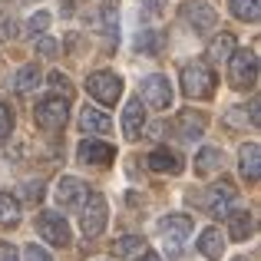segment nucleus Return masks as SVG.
I'll return each instance as SVG.
<instances>
[{
	"mask_svg": "<svg viewBox=\"0 0 261 261\" xmlns=\"http://www.w3.org/2000/svg\"><path fill=\"white\" fill-rule=\"evenodd\" d=\"M182 89L189 99H208L215 93V73H212L208 63H189L182 70Z\"/></svg>",
	"mask_w": 261,
	"mask_h": 261,
	"instance_id": "nucleus-1",
	"label": "nucleus"
},
{
	"mask_svg": "<svg viewBox=\"0 0 261 261\" xmlns=\"http://www.w3.org/2000/svg\"><path fill=\"white\" fill-rule=\"evenodd\" d=\"M228 80L235 89H251L258 86V53L251 50H235L228 57Z\"/></svg>",
	"mask_w": 261,
	"mask_h": 261,
	"instance_id": "nucleus-2",
	"label": "nucleus"
},
{
	"mask_svg": "<svg viewBox=\"0 0 261 261\" xmlns=\"http://www.w3.org/2000/svg\"><path fill=\"white\" fill-rule=\"evenodd\" d=\"M80 228H83V235L86 238H99L102 235V228H106V222H109V205H106V198L99 195V192H93V195H86V202L80 205Z\"/></svg>",
	"mask_w": 261,
	"mask_h": 261,
	"instance_id": "nucleus-3",
	"label": "nucleus"
},
{
	"mask_svg": "<svg viewBox=\"0 0 261 261\" xmlns=\"http://www.w3.org/2000/svg\"><path fill=\"white\" fill-rule=\"evenodd\" d=\"M178 17H182L195 33H202V37L218 27V13H215V7H212L208 0H185V4L178 7Z\"/></svg>",
	"mask_w": 261,
	"mask_h": 261,
	"instance_id": "nucleus-4",
	"label": "nucleus"
},
{
	"mask_svg": "<svg viewBox=\"0 0 261 261\" xmlns=\"http://www.w3.org/2000/svg\"><path fill=\"white\" fill-rule=\"evenodd\" d=\"M33 119H37L40 129L57 133V129H63L66 122H70V102L60 99V96H50V99H43L37 109H33Z\"/></svg>",
	"mask_w": 261,
	"mask_h": 261,
	"instance_id": "nucleus-5",
	"label": "nucleus"
},
{
	"mask_svg": "<svg viewBox=\"0 0 261 261\" xmlns=\"http://www.w3.org/2000/svg\"><path fill=\"white\" fill-rule=\"evenodd\" d=\"M86 89H89L93 99L113 106V102L122 96V76L119 73H109V70H99V73H93V76L86 80Z\"/></svg>",
	"mask_w": 261,
	"mask_h": 261,
	"instance_id": "nucleus-6",
	"label": "nucleus"
},
{
	"mask_svg": "<svg viewBox=\"0 0 261 261\" xmlns=\"http://www.w3.org/2000/svg\"><path fill=\"white\" fill-rule=\"evenodd\" d=\"M235 198H238V189L228 182V178H222V182L212 185L208 195H205V212L215 215V218H225L231 212V205H235Z\"/></svg>",
	"mask_w": 261,
	"mask_h": 261,
	"instance_id": "nucleus-7",
	"label": "nucleus"
},
{
	"mask_svg": "<svg viewBox=\"0 0 261 261\" xmlns=\"http://www.w3.org/2000/svg\"><path fill=\"white\" fill-rule=\"evenodd\" d=\"M37 228H40V238H46V242L57 245V248H66V245H70V225H66V218L60 215V212H43V215L37 218Z\"/></svg>",
	"mask_w": 261,
	"mask_h": 261,
	"instance_id": "nucleus-8",
	"label": "nucleus"
},
{
	"mask_svg": "<svg viewBox=\"0 0 261 261\" xmlns=\"http://www.w3.org/2000/svg\"><path fill=\"white\" fill-rule=\"evenodd\" d=\"M139 96H142V106H152V109L172 106V86H169L166 76H146Z\"/></svg>",
	"mask_w": 261,
	"mask_h": 261,
	"instance_id": "nucleus-9",
	"label": "nucleus"
},
{
	"mask_svg": "<svg viewBox=\"0 0 261 261\" xmlns=\"http://www.w3.org/2000/svg\"><path fill=\"white\" fill-rule=\"evenodd\" d=\"M86 182H80L76 175H66V178H60V185H57V205L60 208H80V205L86 202Z\"/></svg>",
	"mask_w": 261,
	"mask_h": 261,
	"instance_id": "nucleus-10",
	"label": "nucleus"
},
{
	"mask_svg": "<svg viewBox=\"0 0 261 261\" xmlns=\"http://www.w3.org/2000/svg\"><path fill=\"white\" fill-rule=\"evenodd\" d=\"M142 129H146V106H142V99L136 96V99H129L126 109H122V136H126L129 142H136L142 136Z\"/></svg>",
	"mask_w": 261,
	"mask_h": 261,
	"instance_id": "nucleus-11",
	"label": "nucleus"
},
{
	"mask_svg": "<svg viewBox=\"0 0 261 261\" xmlns=\"http://www.w3.org/2000/svg\"><path fill=\"white\" fill-rule=\"evenodd\" d=\"M146 162H149V169H152V172H159V175H178V172L185 169L182 155H178L175 149H169V146H159V149H152Z\"/></svg>",
	"mask_w": 261,
	"mask_h": 261,
	"instance_id": "nucleus-12",
	"label": "nucleus"
},
{
	"mask_svg": "<svg viewBox=\"0 0 261 261\" xmlns=\"http://www.w3.org/2000/svg\"><path fill=\"white\" fill-rule=\"evenodd\" d=\"M76 152H80V162H89V166H109L116 159V149L102 139H83Z\"/></svg>",
	"mask_w": 261,
	"mask_h": 261,
	"instance_id": "nucleus-13",
	"label": "nucleus"
},
{
	"mask_svg": "<svg viewBox=\"0 0 261 261\" xmlns=\"http://www.w3.org/2000/svg\"><path fill=\"white\" fill-rule=\"evenodd\" d=\"M238 169H242L245 182H261V146L258 142H245L238 152Z\"/></svg>",
	"mask_w": 261,
	"mask_h": 261,
	"instance_id": "nucleus-14",
	"label": "nucleus"
},
{
	"mask_svg": "<svg viewBox=\"0 0 261 261\" xmlns=\"http://www.w3.org/2000/svg\"><path fill=\"white\" fill-rule=\"evenodd\" d=\"M175 133L182 136V139H202L205 136V116L195 113V109H182V113L175 116Z\"/></svg>",
	"mask_w": 261,
	"mask_h": 261,
	"instance_id": "nucleus-15",
	"label": "nucleus"
},
{
	"mask_svg": "<svg viewBox=\"0 0 261 261\" xmlns=\"http://www.w3.org/2000/svg\"><path fill=\"white\" fill-rule=\"evenodd\" d=\"M255 235V215L248 208H231L228 212V238L231 242H245Z\"/></svg>",
	"mask_w": 261,
	"mask_h": 261,
	"instance_id": "nucleus-16",
	"label": "nucleus"
},
{
	"mask_svg": "<svg viewBox=\"0 0 261 261\" xmlns=\"http://www.w3.org/2000/svg\"><path fill=\"white\" fill-rule=\"evenodd\" d=\"M162 231H166V238H172V242H185V238H192V215H185V212L166 215V218H162Z\"/></svg>",
	"mask_w": 261,
	"mask_h": 261,
	"instance_id": "nucleus-17",
	"label": "nucleus"
},
{
	"mask_svg": "<svg viewBox=\"0 0 261 261\" xmlns=\"http://www.w3.org/2000/svg\"><path fill=\"white\" fill-rule=\"evenodd\" d=\"M198 251H202L208 261H218L225 255V235L218 228H205L202 238H198Z\"/></svg>",
	"mask_w": 261,
	"mask_h": 261,
	"instance_id": "nucleus-18",
	"label": "nucleus"
},
{
	"mask_svg": "<svg viewBox=\"0 0 261 261\" xmlns=\"http://www.w3.org/2000/svg\"><path fill=\"white\" fill-rule=\"evenodd\" d=\"M235 50H238L235 33H218V37L208 43V60H212V63H228V57Z\"/></svg>",
	"mask_w": 261,
	"mask_h": 261,
	"instance_id": "nucleus-19",
	"label": "nucleus"
},
{
	"mask_svg": "<svg viewBox=\"0 0 261 261\" xmlns=\"http://www.w3.org/2000/svg\"><path fill=\"white\" fill-rule=\"evenodd\" d=\"M80 126H83V133H89V136H106V133H113V119H109V116H102L99 109H83Z\"/></svg>",
	"mask_w": 261,
	"mask_h": 261,
	"instance_id": "nucleus-20",
	"label": "nucleus"
},
{
	"mask_svg": "<svg viewBox=\"0 0 261 261\" xmlns=\"http://www.w3.org/2000/svg\"><path fill=\"white\" fill-rule=\"evenodd\" d=\"M222 169V149L218 146H205L202 152H198V159H195V172L198 175H212V172H218Z\"/></svg>",
	"mask_w": 261,
	"mask_h": 261,
	"instance_id": "nucleus-21",
	"label": "nucleus"
},
{
	"mask_svg": "<svg viewBox=\"0 0 261 261\" xmlns=\"http://www.w3.org/2000/svg\"><path fill=\"white\" fill-rule=\"evenodd\" d=\"M40 83H43V80H40V66L27 63L23 70L17 73V83H13V86H17V93H20V96H30V93H33V89H37Z\"/></svg>",
	"mask_w": 261,
	"mask_h": 261,
	"instance_id": "nucleus-22",
	"label": "nucleus"
},
{
	"mask_svg": "<svg viewBox=\"0 0 261 261\" xmlns=\"http://www.w3.org/2000/svg\"><path fill=\"white\" fill-rule=\"evenodd\" d=\"M231 17H235V20H248V23H258L261 0H231Z\"/></svg>",
	"mask_w": 261,
	"mask_h": 261,
	"instance_id": "nucleus-23",
	"label": "nucleus"
},
{
	"mask_svg": "<svg viewBox=\"0 0 261 261\" xmlns=\"http://www.w3.org/2000/svg\"><path fill=\"white\" fill-rule=\"evenodd\" d=\"M17 222H20V202L13 195H7V192H0V225L13 228Z\"/></svg>",
	"mask_w": 261,
	"mask_h": 261,
	"instance_id": "nucleus-24",
	"label": "nucleus"
},
{
	"mask_svg": "<svg viewBox=\"0 0 261 261\" xmlns=\"http://www.w3.org/2000/svg\"><path fill=\"white\" fill-rule=\"evenodd\" d=\"M46 83H50V89H53V93L60 96V99H66V102L73 99V86H70V76H66V73L53 70L50 76H46Z\"/></svg>",
	"mask_w": 261,
	"mask_h": 261,
	"instance_id": "nucleus-25",
	"label": "nucleus"
},
{
	"mask_svg": "<svg viewBox=\"0 0 261 261\" xmlns=\"http://www.w3.org/2000/svg\"><path fill=\"white\" fill-rule=\"evenodd\" d=\"M142 248V238L139 235H122L119 242H113V258H129Z\"/></svg>",
	"mask_w": 261,
	"mask_h": 261,
	"instance_id": "nucleus-26",
	"label": "nucleus"
},
{
	"mask_svg": "<svg viewBox=\"0 0 261 261\" xmlns=\"http://www.w3.org/2000/svg\"><path fill=\"white\" fill-rule=\"evenodd\" d=\"M136 50H139V53H159L162 50V37L152 33V30L139 33V37H136Z\"/></svg>",
	"mask_w": 261,
	"mask_h": 261,
	"instance_id": "nucleus-27",
	"label": "nucleus"
},
{
	"mask_svg": "<svg viewBox=\"0 0 261 261\" xmlns=\"http://www.w3.org/2000/svg\"><path fill=\"white\" fill-rule=\"evenodd\" d=\"M46 27H50V13L46 10H37L30 20H27V33H30V37H43Z\"/></svg>",
	"mask_w": 261,
	"mask_h": 261,
	"instance_id": "nucleus-28",
	"label": "nucleus"
},
{
	"mask_svg": "<svg viewBox=\"0 0 261 261\" xmlns=\"http://www.w3.org/2000/svg\"><path fill=\"white\" fill-rule=\"evenodd\" d=\"M10 133H13V109L0 99V142L10 139Z\"/></svg>",
	"mask_w": 261,
	"mask_h": 261,
	"instance_id": "nucleus-29",
	"label": "nucleus"
},
{
	"mask_svg": "<svg viewBox=\"0 0 261 261\" xmlns=\"http://www.w3.org/2000/svg\"><path fill=\"white\" fill-rule=\"evenodd\" d=\"M23 261H53V258H50V251L40 248V245H27V248H23Z\"/></svg>",
	"mask_w": 261,
	"mask_h": 261,
	"instance_id": "nucleus-30",
	"label": "nucleus"
},
{
	"mask_svg": "<svg viewBox=\"0 0 261 261\" xmlns=\"http://www.w3.org/2000/svg\"><path fill=\"white\" fill-rule=\"evenodd\" d=\"M37 50L43 53V57H57V50H60V43L53 37H40V43H37Z\"/></svg>",
	"mask_w": 261,
	"mask_h": 261,
	"instance_id": "nucleus-31",
	"label": "nucleus"
},
{
	"mask_svg": "<svg viewBox=\"0 0 261 261\" xmlns=\"http://www.w3.org/2000/svg\"><path fill=\"white\" fill-rule=\"evenodd\" d=\"M0 261H20L17 248H13L10 242H0Z\"/></svg>",
	"mask_w": 261,
	"mask_h": 261,
	"instance_id": "nucleus-32",
	"label": "nucleus"
},
{
	"mask_svg": "<svg viewBox=\"0 0 261 261\" xmlns=\"http://www.w3.org/2000/svg\"><path fill=\"white\" fill-rule=\"evenodd\" d=\"M248 119H251V126H261V102L258 99L248 102Z\"/></svg>",
	"mask_w": 261,
	"mask_h": 261,
	"instance_id": "nucleus-33",
	"label": "nucleus"
},
{
	"mask_svg": "<svg viewBox=\"0 0 261 261\" xmlns=\"http://www.w3.org/2000/svg\"><path fill=\"white\" fill-rule=\"evenodd\" d=\"M27 198H33V202H37V198H43V185H40V182H27Z\"/></svg>",
	"mask_w": 261,
	"mask_h": 261,
	"instance_id": "nucleus-34",
	"label": "nucleus"
},
{
	"mask_svg": "<svg viewBox=\"0 0 261 261\" xmlns=\"http://www.w3.org/2000/svg\"><path fill=\"white\" fill-rule=\"evenodd\" d=\"M0 37H4V40H13V37H17V30H13V20H10V17L0 23Z\"/></svg>",
	"mask_w": 261,
	"mask_h": 261,
	"instance_id": "nucleus-35",
	"label": "nucleus"
},
{
	"mask_svg": "<svg viewBox=\"0 0 261 261\" xmlns=\"http://www.w3.org/2000/svg\"><path fill=\"white\" fill-rule=\"evenodd\" d=\"M225 122L228 126H235V122H245V106H238V109H231L228 116H225Z\"/></svg>",
	"mask_w": 261,
	"mask_h": 261,
	"instance_id": "nucleus-36",
	"label": "nucleus"
},
{
	"mask_svg": "<svg viewBox=\"0 0 261 261\" xmlns=\"http://www.w3.org/2000/svg\"><path fill=\"white\" fill-rule=\"evenodd\" d=\"M142 7H146L149 13H162L166 10V0H142Z\"/></svg>",
	"mask_w": 261,
	"mask_h": 261,
	"instance_id": "nucleus-37",
	"label": "nucleus"
},
{
	"mask_svg": "<svg viewBox=\"0 0 261 261\" xmlns=\"http://www.w3.org/2000/svg\"><path fill=\"white\" fill-rule=\"evenodd\" d=\"M139 261H162V258H159V255H155V251H146V255H142Z\"/></svg>",
	"mask_w": 261,
	"mask_h": 261,
	"instance_id": "nucleus-38",
	"label": "nucleus"
},
{
	"mask_svg": "<svg viewBox=\"0 0 261 261\" xmlns=\"http://www.w3.org/2000/svg\"><path fill=\"white\" fill-rule=\"evenodd\" d=\"M231 261H245V258H231Z\"/></svg>",
	"mask_w": 261,
	"mask_h": 261,
	"instance_id": "nucleus-39",
	"label": "nucleus"
}]
</instances>
